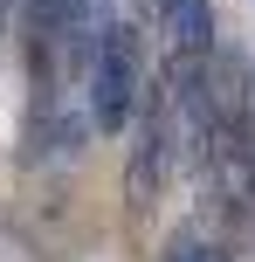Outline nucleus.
I'll return each instance as SVG.
<instances>
[{"label":"nucleus","mask_w":255,"mask_h":262,"mask_svg":"<svg viewBox=\"0 0 255 262\" xmlns=\"http://www.w3.org/2000/svg\"><path fill=\"white\" fill-rule=\"evenodd\" d=\"M138 69H145V41H138L131 21H110L97 35V55H90V124L104 131H124L131 118V97H138Z\"/></svg>","instance_id":"nucleus-1"},{"label":"nucleus","mask_w":255,"mask_h":262,"mask_svg":"<svg viewBox=\"0 0 255 262\" xmlns=\"http://www.w3.org/2000/svg\"><path fill=\"white\" fill-rule=\"evenodd\" d=\"M159 28H166V55L173 69H207V0H159Z\"/></svg>","instance_id":"nucleus-2"},{"label":"nucleus","mask_w":255,"mask_h":262,"mask_svg":"<svg viewBox=\"0 0 255 262\" xmlns=\"http://www.w3.org/2000/svg\"><path fill=\"white\" fill-rule=\"evenodd\" d=\"M173 262H235V255H228V249H200V242H179Z\"/></svg>","instance_id":"nucleus-3"},{"label":"nucleus","mask_w":255,"mask_h":262,"mask_svg":"<svg viewBox=\"0 0 255 262\" xmlns=\"http://www.w3.org/2000/svg\"><path fill=\"white\" fill-rule=\"evenodd\" d=\"M0 7H7V0H0Z\"/></svg>","instance_id":"nucleus-4"}]
</instances>
